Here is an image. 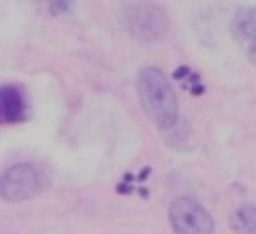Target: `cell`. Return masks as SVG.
<instances>
[{"instance_id": "cell-1", "label": "cell", "mask_w": 256, "mask_h": 234, "mask_svg": "<svg viewBox=\"0 0 256 234\" xmlns=\"http://www.w3.org/2000/svg\"><path fill=\"white\" fill-rule=\"evenodd\" d=\"M138 95L150 121L162 132L174 127L178 117V101L168 76L160 68H144L138 76Z\"/></svg>"}, {"instance_id": "cell-2", "label": "cell", "mask_w": 256, "mask_h": 234, "mask_svg": "<svg viewBox=\"0 0 256 234\" xmlns=\"http://www.w3.org/2000/svg\"><path fill=\"white\" fill-rule=\"evenodd\" d=\"M123 27L142 44H156L168 31L164 11L148 0H132L123 9Z\"/></svg>"}, {"instance_id": "cell-3", "label": "cell", "mask_w": 256, "mask_h": 234, "mask_svg": "<svg viewBox=\"0 0 256 234\" xmlns=\"http://www.w3.org/2000/svg\"><path fill=\"white\" fill-rule=\"evenodd\" d=\"M44 189V173L35 164L20 162L10 166L0 177V197L4 201H25L41 193Z\"/></svg>"}, {"instance_id": "cell-4", "label": "cell", "mask_w": 256, "mask_h": 234, "mask_svg": "<svg viewBox=\"0 0 256 234\" xmlns=\"http://www.w3.org/2000/svg\"><path fill=\"white\" fill-rule=\"evenodd\" d=\"M170 226L176 234H213V218L193 197H176L168 209Z\"/></svg>"}, {"instance_id": "cell-5", "label": "cell", "mask_w": 256, "mask_h": 234, "mask_svg": "<svg viewBox=\"0 0 256 234\" xmlns=\"http://www.w3.org/2000/svg\"><path fill=\"white\" fill-rule=\"evenodd\" d=\"M27 115L25 95L14 84H0V123L10 125L23 121Z\"/></svg>"}, {"instance_id": "cell-6", "label": "cell", "mask_w": 256, "mask_h": 234, "mask_svg": "<svg viewBox=\"0 0 256 234\" xmlns=\"http://www.w3.org/2000/svg\"><path fill=\"white\" fill-rule=\"evenodd\" d=\"M232 33L248 50V60L256 64V7L242 9L232 23Z\"/></svg>"}, {"instance_id": "cell-7", "label": "cell", "mask_w": 256, "mask_h": 234, "mask_svg": "<svg viewBox=\"0 0 256 234\" xmlns=\"http://www.w3.org/2000/svg\"><path fill=\"white\" fill-rule=\"evenodd\" d=\"M234 234H256V207L250 203L240 205L232 216Z\"/></svg>"}, {"instance_id": "cell-8", "label": "cell", "mask_w": 256, "mask_h": 234, "mask_svg": "<svg viewBox=\"0 0 256 234\" xmlns=\"http://www.w3.org/2000/svg\"><path fill=\"white\" fill-rule=\"evenodd\" d=\"M70 7H72V0H52L50 11H52V15H62V13L70 11Z\"/></svg>"}, {"instance_id": "cell-9", "label": "cell", "mask_w": 256, "mask_h": 234, "mask_svg": "<svg viewBox=\"0 0 256 234\" xmlns=\"http://www.w3.org/2000/svg\"><path fill=\"white\" fill-rule=\"evenodd\" d=\"M35 3H39V0H35Z\"/></svg>"}]
</instances>
